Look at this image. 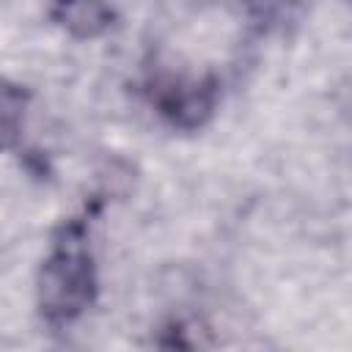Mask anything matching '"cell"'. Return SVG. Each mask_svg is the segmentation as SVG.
<instances>
[{
  "label": "cell",
  "mask_w": 352,
  "mask_h": 352,
  "mask_svg": "<svg viewBox=\"0 0 352 352\" xmlns=\"http://www.w3.org/2000/svg\"><path fill=\"white\" fill-rule=\"evenodd\" d=\"M99 294V272L85 217L63 220L47 248L36 278V305L47 327H72Z\"/></svg>",
  "instance_id": "1"
},
{
  "label": "cell",
  "mask_w": 352,
  "mask_h": 352,
  "mask_svg": "<svg viewBox=\"0 0 352 352\" xmlns=\"http://www.w3.org/2000/svg\"><path fill=\"white\" fill-rule=\"evenodd\" d=\"M146 96L170 126L195 132L214 116L217 82L212 77L160 69L146 80Z\"/></svg>",
  "instance_id": "2"
},
{
  "label": "cell",
  "mask_w": 352,
  "mask_h": 352,
  "mask_svg": "<svg viewBox=\"0 0 352 352\" xmlns=\"http://www.w3.org/2000/svg\"><path fill=\"white\" fill-rule=\"evenodd\" d=\"M52 19L80 41L99 38L113 25V8L107 0H55Z\"/></svg>",
  "instance_id": "3"
},
{
  "label": "cell",
  "mask_w": 352,
  "mask_h": 352,
  "mask_svg": "<svg viewBox=\"0 0 352 352\" xmlns=\"http://www.w3.org/2000/svg\"><path fill=\"white\" fill-rule=\"evenodd\" d=\"M30 94L19 82L0 77V151L14 148L22 140Z\"/></svg>",
  "instance_id": "4"
}]
</instances>
